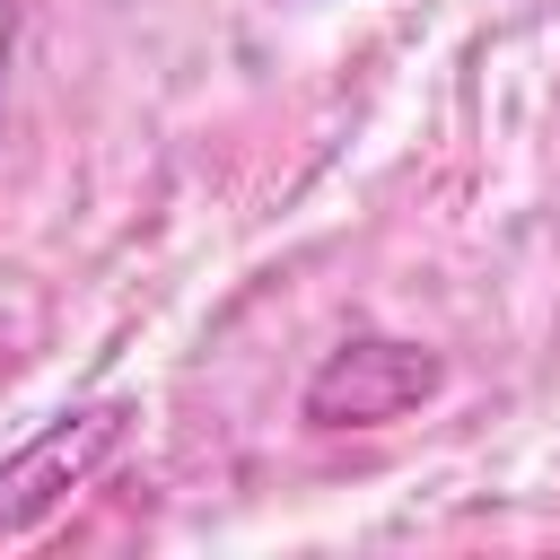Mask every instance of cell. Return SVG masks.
<instances>
[{"label":"cell","mask_w":560,"mask_h":560,"mask_svg":"<svg viewBox=\"0 0 560 560\" xmlns=\"http://www.w3.org/2000/svg\"><path fill=\"white\" fill-rule=\"evenodd\" d=\"M429 385H438V359H429V350H411V341H350V350H332V359L315 368L306 420H324V429H341V420L368 429V420L411 411Z\"/></svg>","instance_id":"obj_1"},{"label":"cell","mask_w":560,"mask_h":560,"mask_svg":"<svg viewBox=\"0 0 560 560\" xmlns=\"http://www.w3.org/2000/svg\"><path fill=\"white\" fill-rule=\"evenodd\" d=\"M122 438V402H88V411H61L26 455L0 464V525H26L35 508H52L70 481H88Z\"/></svg>","instance_id":"obj_2"},{"label":"cell","mask_w":560,"mask_h":560,"mask_svg":"<svg viewBox=\"0 0 560 560\" xmlns=\"http://www.w3.org/2000/svg\"><path fill=\"white\" fill-rule=\"evenodd\" d=\"M0 61H9V9H0Z\"/></svg>","instance_id":"obj_3"}]
</instances>
